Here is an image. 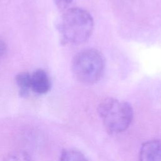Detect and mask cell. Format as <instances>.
I'll use <instances>...</instances> for the list:
<instances>
[{"instance_id": "1", "label": "cell", "mask_w": 161, "mask_h": 161, "mask_svg": "<svg viewBox=\"0 0 161 161\" xmlns=\"http://www.w3.org/2000/svg\"><path fill=\"white\" fill-rule=\"evenodd\" d=\"M94 25L93 18L89 11L74 7L63 12L58 30L64 43L79 45L89 38Z\"/></svg>"}, {"instance_id": "2", "label": "cell", "mask_w": 161, "mask_h": 161, "mask_svg": "<svg viewBox=\"0 0 161 161\" xmlns=\"http://www.w3.org/2000/svg\"><path fill=\"white\" fill-rule=\"evenodd\" d=\"M105 69L103 55L95 48L78 52L72 58L71 70L75 79L82 84L92 85L102 77Z\"/></svg>"}, {"instance_id": "3", "label": "cell", "mask_w": 161, "mask_h": 161, "mask_svg": "<svg viewBox=\"0 0 161 161\" xmlns=\"http://www.w3.org/2000/svg\"><path fill=\"white\" fill-rule=\"evenodd\" d=\"M97 112L106 130L113 134L126 130L133 118L131 104L114 97L103 99L98 105Z\"/></svg>"}, {"instance_id": "4", "label": "cell", "mask_w": 161, "mask_h": 161, "mask_svg": "<svg viewBox=\"0 0 161 161\" xmlns=\"http://www.w3.org/2000/svg\"><path fill=\"white\" fill-rule=\"evenodd\" d=\"M140 161H161V140H152L145 142L139 153Z\"/></svg>"}, {"instance_id": "5", "label": "cell", "mask_w": 161, "mask_h": 161, "mask_svg": "<svg viewBox=\"0 0 161 161\" xmlns=\"http://www.w3.org/2000/svg\"><path fill=\"white\" fill-rule=\"evenodd\" d=\"M51 83L48 74L42 69H37L31 74V90L35 93L43 94L50 89Z\"/></svg>"}, {"instance_id": "6", "label": "cell", "mask_w": 161, "mask_h": 161, "mask_svg": "<svg viewBox=\"0 0 161 161\" xmlns=\"http://www.w3.org/2000/svg\"><path fill=\"white\" fill-rule=\"evenodd\" d=\"M15 80L19 89V94L26 97L31 90V74L27 72H20L16 75Z\"/></svg>"}, {"instance_id": "7", "label": "cell", "mask_w": 161, "mask_h": 161, "mask_svg": "<svg viewBox=\"0 0 161 161\" xmlns=\"http://www.w3.org/2000/svg\"><path fill=\"white\" fill-rule=\"evenodd\" d=\"M60 161H87V160L80 152L73 149H67L62 151Z\"/></svg>"}, {"instance_id": "8", "label": "cell", "mask_w": 161, "mask_h": 161, "mask_svg": "<svg viewBox=\"0 0 161 161\" xmlns=\"http://www.w3.org/2000/svg\"><path fill=\"white\" fill-rule=\"evenodd\" d=\"M3 161H33L30 155L25 151L18 150L9 153Z\"/></svg>"}, {"instance_id": "9", "label": "cell", "mask_w": 161, "mask_h": 161, "mask_svg": "<svg viewBox=\"0 0 161 161\" xmlns=\"http://www.w3.org/2000/svg\"><path fill=\"white\" fill-rule=\"evenodd\" d=\"M57 9L62 12H64L70 8V4L74 0H53Z\"/></svg>"}, {"instance_id": "10", "label": "cell", "mask_w": 161, "mask_h": 161, "mask_svg": "<svg viewBox=\"0 0 161 161\" xmlns=\"http://www.w3.org/2000/svg\"><path fill=\"white\" fill-rule=\"evenodd\" d=\"M6 49H7L6 44L4 41H3L2 40H0V58L5 54L6 52Z\"/></svg>"}]
</instances>
